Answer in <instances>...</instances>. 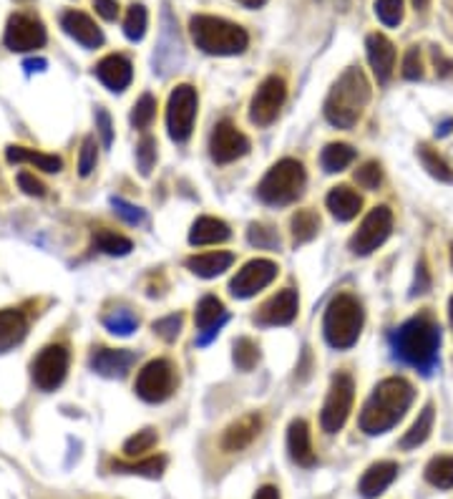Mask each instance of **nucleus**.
<instances>
[{
	"mask_svg": "<svg viewBox=\"0 0 453 499\" xmlns=\"http://www.w3.org/2000/svg\"><path fill=\"white\" fill-rule=\"evenodd\" d=\"M413 397H416L413 386L400 376H391V379L380 381L360 412V429L368 437H378V434L391 431L406 416L410 404H413Z\"/></svg>",
	"mask_w": 453,
	"mask_h": 499,
	"instance_id": "obj_1",
	"label": "nucleus"
},
{
	"mask_svg": "<svg viewBox=\"0 0 453 499\" xmlns=\"http://www.w3.org/2000/svg\"><path fill=\"white\" fill-rule=\"evenodd\" d=\"M395 358L403 364L418 368L421 373H433L439 366V348H441V325L428 318V315H416L400 325L391 336Z\"/></svg>",
	"mask_w": 453,
	"mask_h": 499,
	"instance_id": "obj_2",
	"label": "nucleus"
},
{
	"mask_svg": "<svg viewBox=\"0 0 453 499\" xmlns=\"http://www.w3.org/2000/svg\"><path fill=\"white\" fill-rule=\"evenodd\" d=\"M370 102V84L360 69H348L325 99V119L337 129H352Z\"/></svg>",
	"mask_w": 453,
	"mask_h": 499,
	"instance_id": "obj_3",
	"label": "nucleus"
},
{
	"mask_svg": "<svg viewBox=\"0 0 453 499\" xmlns=\"http://www.w3.org/2000/svg\"><path fill=\"white\" fill-rule=\"evenodd\" d=\"M190 30L197 48H202L209 56H237L249 45L247 30L217 15H194Z\"/></svg>",
	"mask_w": 453,
	"mask_h": 499,
	"instance_id": "obj_4",
	"label": "nucleus"
},
{
	"mask_svg": "<svg viewBox=\"0 0 453 499\" xmlns=\"http://www.w3.org/2000/svg\"><path fill=\"white\" fill-rule=\"evenodd\" d=\"M363 323H366L363 306L352 295L340 293L330 300V306L325 310L322 333L333 348L348 351L358 343V338L363 333Z\"/></svg>",
	"mask_w": 453,
	"mask_h": 499,
	"instance_id": "obj_5",
	"label": "nucleus"
},
{
	"mask_svg": "<svg viewBox=\"0 0 453 499\" xmlns=\"http://www.w3.org/2000/svg\"><path fill=\"white\" fill-rule=\"evenodd\" d=\"M305 167L297 160L278 162L257 184V197L264 205H293L305 190Z\"/></svg>",
	"mask_w": 453,
	"mask_h": 499,
	"instance_id": "obj_6",
	"label": "nucleus"
},
{
	"mask_svg": "<svg viewBox=\"0 0 453 499\" xmlns=\"http://www.w3.org/2000/svg\"><path fill=\"white\" fill-rule=\"evenodd\" d=\"M197 88L190 84H179V86L169 94V103H166V129L169 136L176 144H184L191 136L194 129V119H197Z\"/></svg>",
	"mask_w": 453,
	"mask_h": 499,
	"instance_id": "obj_7",
	"label": "nucleus"
},
{
	"mask_svg": "<svg viewBox=\"0 0 453 499\" xmlns=\"http://www.w3.org/2000/svg\"><path fill=\"white\" fill-rule=\"evenodd\" d=\"M352 401H355V383L348 373H337L330 381V391L325 398V406L320 413V424L328 434H337L348 416H351Z\"/></svg>",
	"mask_w": 453,
	"mask_h": 499,
	"instance_id": "obj_8",
	"label": "nucleus"
},
{
	"mask_svg": "<svg viewBox=\"0 0 453 499\" xmlns=\"http://www.w3.org/2000/svg\"><path fill=\"white\" fill-rule=\"evenodd\" d=\"M393 233V212L388 207H376L366 215V220L360 222V227L355 230V235L351 237V250L352 255L366 258L391 237Z\"/></svg>",
	"mask_w": 453,
	"mask_h": 499,
	"instance_id": "obj_9",
	"label": "nucleus"
},
{
	"mask_svg": "<svg viewBox=\"0 0 453 499\" xmlns=\"http://www.w3.org/2000/svg\"><path fill=\"white\" fill-rule=\"evenodd\" d=\"M176 376L174 366L166 358L149 361L147 366L139 371L136 376V394L144 398L147 404H161L174 394Z\"/></svg>",
	"mask_w": 453,
	"mask_h": 499,
	"instance_id": "obj_10",
	"label": "nucleus"
},
{
	"mask_svg": "<svg viewBox=\"0 0 453 499\" xmlns=\"http://www.w3.org/2000/svg\"><path fill=\"white\" fill-rule=\"evenodd\" d=\"M287 99V84L282 76H267L255 91L249 103V121L257 127H270L278 119L282 103Z\"/></svg>",
	"mask_w": 453,
	"mask_h": 499,
	"instance_id": "obj_11",
	"label": "nucleus"
},
{
	"mask_svg": "<svg viewBox=\"0 0 453 499\" xmlns=\"http://www.w3.org/2000/svg\"><path fill=\"white\" fill-rule=\"evenodd\" d=\"M69 371V351L63 346H45L44 351L36 356V361L30 364V376L33 383L41 391H53L59 389Z\"/></svg>",
	"mask_w": 453,
	"mask_h": 499,
	"instance_id": "obj_12",
	"label": "nucleus"
},
{
	"mask_svg": "<svg viewBox=\"0 0 453 499\" xmlns=\"http://www.w3.org/2000/svg\"><path fill=\"white\" fill-rule=\"evenodd\" d=\"M275 278H278V265L272 260L257 258V260H249L247 265H242V270L230 282V293L245 300V298H252V295L264 290Z\"/></svg>",
	"mask_w": 453,
	"mask_h": 499,
	"instance_id": "obj_13",
	"label": "nucleus"
},
{
	"mask_svg": "<svg viewBox=\"0 0 453 499\" xmlns=\"http://www.w3.org/2000/svg\"><path fill=\"white\" fill-rule=\"evenodd\" d=\"M5 45L15 51V53H26V51H36L45 44V29L38 18L26 13L11 15L8 26H5V36H3Z\"/></svg>",
	"mask_w": 453,
	"mask_h": 499,
	"instance_id": "obj_14",
	"label": "nucleus"
},
{
	"mask_svg": "<svg viewBox=\"0 0 453 499\" xmlns=\"http://www.w3.org/2000/svg\"><path fill=\"white\" fill-rule=\"evenodd\" d=\"M249 151V139L234 127L232 121H220L209 136V154L217 164L237 162Z\"/></svg>",
	"mask_w": 453,
	"mask_h": 499,
	"instance_id": "obj_15",
	"label": "nucleus"
},
{
	"mask_svg": "<svg viewBox=\"0 0 453 499\" xmlns=\"http://www.w3.org/2000/svg\"><path fill=\"white\" fill-rule=\"evenodd\" d=\"M297 308H300L297 290L285 288L278 295H272L263 308L257 310L255 321L260 325H290L297 318Z\"/></svg>",
	"mask_w": 453,
	"mask_h": 499,
	"instance_id": "obj_16",
	"label": "nucleus"
},
{
	"mask_svg": "<svg viewBox=\"0 0 453 499\" xmlns=\"http://www.w3.org/2000/svg\"><path fill=\"white\" fill-rule=\"evenodd\" d=\"M194 321H197V331H199V346H206L212 338L220 333L222 325L227 323V310L222 306L220 298L205 295L197 306Z\"/></svg>",
	"mask_w": 453,
	"mask_h": 499,
	"instance_id": "obj_17",
	"label": "nucleus"
},
{
	"mask_svg": "<svg viewBox=\"0 0 453 499\" xmlns=\"http://www.w3.org/2000/svg\"><path fill=\"white\" fill-rule=\"evenodd\" d=\"M366 48L370 69L378 78V84H388L395 69V45L383 33H370L366 38Z\"/></svg>",
	"mask_w": 453,
	"mask_h": 499,
	"instance_id": "obj_18",
	"label": "nucleus"
},
{
	"mask_svg": "<svg viewBox=\"0 0 453 499\" xmlns=\"http://www.w3.org/2000/svg\"><path fill=\"white\" fill-rule=\"evenodd\" d=\"M96 76H99V81L109 91L121 94L124 88H129L133 78L132 61L126 59V56H121V53H111V56H106V59L96 63Z\"/></svg>",
	"mask_w": 453,
	"mask_h": 499,
	"instance_id": "obj_19",
	"label": "nucleus"
},
{
	"mask_svg": "<svg viewBox=\"0 0 453 499\" xmlns=\"http://www.w3.org/2000/svg\"><path fill=\"white\" fill-rule=\"evenodd\" d=\"M136 364V353L126 348H101L91 356V368L106 379H121L126 376Z\"/></svg>",
	"mask_w": 453,
	"mask_h": 499,
	"instance_id": "obj_20",
	"label": "nucleus"
},
{
	"mask_svg": "<svg viewBox=\"0 0 453 499\" xmlns=\"http://www.w3.org/2000/svg\"><path fill=\"white\" fill-rule=\"evenodd\" d=\"M61 29L66 30L76 44H81L84 48H99L103 44L101 29L81 11H66L61 15Z\"/></svg>",
	"mask_w": 453,
	"mask_h": 499,
	"instance_id": "obj_21",
	"label": "nucleus"
},
{
	"mask_svg": "<svg viewBox=\"0 0 453 499\" xmlns=\"http://www.w3.org/2000/svg\"><path fill=\"white\" fill-rule=\"evenodd\" d=\"M260 429H263V416H260V413H247V416H242L239 421H234V424L224 431V437H222V449H224V452H242V449H247L249 444L257 439Z\"/></svg>",
	"mask_w": 453,
	"mask_h": 499,
	"instance_id": "obj_22",
	"label": "nucleus"
},
{
	"mask_svg": "<svg viewBox=\"0 0 453 499\" xmlns=\"http://www.w3.org/2000/svg\"><path fill=\"white\" fill-rule=\"evenodd\" d=\"M287 452H290V459H293L297 467H315L318 456H315V449H312V439H310V426L303 419H295L290 429H287Z\"/></svg>",
	"mask_w": 453,
	"mask_h": 499,
	"instance_id": "obj_23",
	"label": "nucleus"
},
{
	"mask_svg": "<svg viewBox=\"0 0 453 499\" xmlns=\"http://www.w3.org/2000/svg\"><path fill=\"white\" fill-rule=\"evenodd\" d=\"M395 477H398V464H395V462H378V464H373V467L363 474L358 489H360V495L366 499H376L378 495H383L388 487L393 485Z\"/></svg>",
	"mask_w": 453,
	"mask_h": 499,
	"instance_id": "obj_24",
	"label": "nucleus"
},
{
	"mask_svg": "<svg viewBox=\"0 0 453 499\" xmlns=\"http://www.w3.org/2000/svg\"><path fill=\"white\" fill-rule=\"evenodd\" d=\"M328 209L333 212V217L340 222H351L358 217V212L363 209V197L351 187H336L325 200Z\"/></svg>",
	"mask_w": 453,
	"mask_h": 499,
	"instance_id": "obj_25",
	"label": "nucleus"
},
{
	"mask_svg": "<svg viewBox=\"0 0 453 499\" xmlns=\"http://www.w3.org/2000/svg\"><path fill=\"white\" fill-rule=\"evenodd\" d=\"M26 331H28V321L20 310H0V353L18 346L26 338Z\"/></svg>",
	"mask_w": 453,
	"mask_h": 499,
	"instance_id": "obj_26",
	"label": "nucleus"
},
{
	"mask_svg": "<svg viewBox=\"0 0 453 499\" xmlns=\"http://www.w3.org/2000/svg\"><path fill=\"white\" fill-rule=\"evenodd\" d=\"M232 230L227 222L217 220V217H199V220L191 225L190 230V242L191 245H217L230 240Z\"/></svg>",
	"mask_w": 453,
	"mask_h": 499,
	"instance_id": "obj_27",
	"label": "nucleus"
},
{
	"mask_svg": "<svg viewBox=\"0 0 453 499\" xmlns=\"http://www.w3.org/2000/svg\"><path fill=\"white\" fill-rule=\"evenodd\" d=\"M232 263V252H205V255H191L187 260V267L199 278H217L224 270H230Z\"/></svg>",
	"mask_w": 453,
	"mask_h": 499,
	"instance_id": "obj_28",
	"label": "nucleus"
},
{
	"mask_svg": "<svg viewBox=\"0 0 453 499\" xmlns=\"http://www.w3.org/2000/svg\"><path fill=\"white\" fill-rule=\"evenodd\" d=\"M433 421H436V412H433V404H425L424 412L418 413V419L413 421L409 431H406V437L400 439V449H416V446H421L428 437H431V431H433Z\"/></svg>",
	"mask_w": 453,
	"mask_h": 499,
	"instance_id": "obj_29",
	"label": "nucleus"
},
{
	"mask_svg": "<svg viewBox=\"0 0 453 499\" xmlns=\"http://www.w3.org/2000/svg\"><path fill=\"white\" fill-rule=\"evenodd\" d=\"M5 160L11 164L30 162L44 172H61V167H63L61 157H56V154H41V151H33V149L26 147H8L5 149Z\"/></svg>",
	"mask_w": 453,
	"mask_h": 499,
	"instance_id": "obj_30",
	"label": "nucleus"
},
{
	"mask_svg": "<svg viewBox=\"0 0 453 499\" xmlns=\"http://www.w3.org/2000/svg\"><path fill=\"white\" fill-rule=\"evenodd\" d=\"M290 230H293L295 245H305L310 240H315L320 233V217L312 209H300L295 212L290 220Z\"/></svg>",
	"mask_w": 453,
	"mask_h": 499,
	"instance_id": "obj_31",
	"label": "nucleus"
},
{
	"mask_svg": "<svg viewBox=\"0 0 453 499\" xmlns=\"http://www.w3.org/2000/svg\"><path fill=\"white\" fill-rule=\"evenodd\" d=\"M352 160H355V149H352L351 144H328L320 154L322 169H325L328 175H336V172L348 169L352 164Z\"/></svg>",
	"mask_w": 453,
	"mask_h": 499,
	"instance_id": "obj_32",
	"label": "nucleus"
},
{
	"mask_svg": "<svg viewBox=\"0 0 453 499\" xmlns=\"http://www.w3.org/2000/svg\"><path fill=\"white\" fill-rule=\"evenodd\" d=\"M111 467L121 474H139V477H149V479H159L166 470V459L164 456H149L142 462H114Z\"/></svg>",
	"mask_w": 453,
	"mask_h": 499,
	"instance_id": "obj_33",
	"label": "nucleus"
},
{
	"mask_svg": "<svg viewBox=\"0 0 453 499\" xmlns=\"http://www.w3.org/2000/svg\"><path fill=\"white\" fill-rule=\"evenodd\" d=\"M425 482L439 489H451L453 487V456H433L425 464Z\"/></svg>",
	"mask_w": 453,
	"mask_h": 499,
	"instance_id": "obj_34",
	"label": "nucleus"
},
{
	"mask_svg": "<svg viewBox=\"0 0 453 499\" xmlns=\"http://www.w3.org/2000/svg\"><path fill=\"white\" fill-rule=\"evenodd\" d=\"M418 160H421L424 169L433 176V179L446 182V184H453V169L449 167V162L441 157L439 151H433L428 144H421V147H418Z\"/></svg>",
	"mask_w": 453,
	"mask_h": 499,
	"instance_id": "obj_35",
	"label": "nucleus"
},
{
	"mask_svg": "<svg viewBox=\"0 0 453 499\" xmlns=\"http://www.w3.org/2000/svg\"><path fill=\"white\" fill-rule=\"evenodd\" d=\"M103 325L109 328V333L114 336H132L133 331L139 328V318L133 315L132 310H114L103 318Z\"/></svg>",
	"mask_w": 453,
	"mask_h": 499,
	"instance_id": "obj_36",
	"label": "nucleus"
},
{
	"mask_svg": "<svg viewBox=\"0 0 453 499\" xmlns=\"http://www.w3.org/2000/svg\"><path fill=\"white\" fill-rule=\"evenodd\" d=\"M96 248L101 250V252H106V255H129L133 250L132 240L124 235H117V233H109V230H99L96 233Z\"/></svg>",
	"mask_w": 453,
	"mask_h": 499,
	"instance_id": "obj_37",
	"label": "nucleus"
},
{
	"mask_svg": "<svg viewBox=\"0 0 453 499\" xmlns=\"http://www.w3.org/2000/svg\"><path fill=\"white\" fill-rule=\"evenodd\" d=\"M260 361V348L252 338H237L234 340V364L239 371H252Z\"/></svg>",
	"mask_w": 453,
	"mask_h": 499,
	"instance_id": "obj_38",
	"label": "nucleus"
},
{
	"mask_svg": "<svg viewBox=\"0 0 453 499\" xmlns=\"http://www.w3.org/2000/svg\"><path fill=\"white\" fill-rule=\"evenodd\" d=\"M147 23H149L147 8L139 5V3L132 5L129 13H126V18H124V33H126V38H129V41H142L144 33H147Z\"/></svg>",
	"mask_w": 453,
	"mask_h": 499,
	"instance_id": "obj_39",
	"label": "nucleus"
},
{
	"mask_svg": "<svg viewBox=\"0 0 453 499\" xmlns=\"http://www.w3.org/2000/svg\"><path fill=\"white\" fill-rule=\"evenodd\" d=\"M154 119H157V99L151 94H144L139 102L133 103L132 124L136 129H149Z\"/></svg>",
	"mask_w": 453,
	"mask_h": 499,
	"instance_id": "obj_40",
	"label": "nucleus"
},
{
	"mask_svg": "<svg viewBox=\"0 0 453 499\" xmlns=\"http://www.w3.org/2000/svg\"><path fill=\"white\" fill-rule=\"evenodd\" d=\"M247 240H249V245H255V248H263V250H278L279 248L278 230H272V227H267V225H257V222H252V225H249Z\"/></svg>",
	"mask_w": 453,
	"mask_h": 499,
	"instance_id": "obj_41",
	"label": "nucleus"
},
{
	"mask_svg": "<svg viewBox=\"0 0 453 499\" xmlns=\"http://www.w3.org/2000/svg\"><path fill=\"white\" fill-rule=\"evenodd\" d=\"M154 446H157V431L154 429H142V431L133 434L132 439H126L124 452H126V456H142L149 449H154Z\"/></svg>",
	"mask_w": 453,
	"mask_h": 499,
	"instance_id": "obj_42",
	"label": "nucleus"
},
{
	"mask_svg": "<svg viewBox=\"0 0 453 499\" xmlns=\"http://www.w3.org/2000/svg\"><path fill=\"white\" fill-rule=\"evenodd\" d=\"M136 164L142 169V175H151L154 164H157V139L154 136H142L139 147H136Z\"/></svg>",
	"mask_w": 453,
	"mask_h": 499,
	"instance_id": "obj_43",
	"label": "nucleus"
},
{
	"mask_svg": "<svg viewBox=\"0 0 453 499\" xmlns=\"http://www.w3.org/2000/svg\"><path fill=\"white\" fill-rule=\"evenodd\" d=\"M376 15L385 26H398L403 20V0H376Z\"/></svg>",
	"mask_w": 453,
	"mask_h": 499,
	"instance_id": "obj_44",
	"label": "nucleus"
},
{
	"mask_svg": "<svg viewBox=\"0 0 453 499\" xmlns=\"http://www.w3.org/2000/svg\"><path fill=\"white\" fill-rule=\"evenodd\" d=\"M96 162H99V151H96V139L93 136H86L84 144H81V154H78V175L88 176L93 169H96Z\"/></svg>",
	"mask_w": 453,
	"mask_h": 499,
	"instance_id": "obj_45",
	"label": "nucleus"
},
{
	"mask_svg": "<svg viewBox=\"0 0 453 499\" xmlns=\"http://www.w3.org/2000/svg\"><path fill=\"white\" fill-rule=\"evenodd\" d=\"M355 182L363 187V190H378L380 182H383V169L378 162H366L358 172H355Z\"/></svg>",
	"mask_w": 453,
	"mask_h": 499,
	"instance_id": "obj_46",
	"label": "nucleus"
},
{
	"mask_svg": "<svg viewBox=\"0 0 453 499\" xmlns=\"http://www.w3.org/2000/svg\"><path fill=\"white\" fill-rule=\"evenodd\" d=\"M424 76V61H421V51L418 45H413L406 51V59H403V78L409 81H418Z\"/></svg>",
	"mask_w": 453,
	"mask_h": 499,
	"instance_id": "obj_47",
	"label": "nucleus"
},
{
	"mask_svg": "<svg viewBox=\"0 0 453 499\" xmlns=\"http://www.w3.org/2000/svg\"><path fill=\"white\" fill-rule=\"evenodd\" d=\"M154 331H157L164 340H176L179 331H182V315H179V313H172V315H166V318H159V321L154 323Z\"/></svg>",
	"mask_w": 453,
	"mask_h": 499,
	"instance_id": "obj_48",
	"label": "nucleus"
},
{
	"mask_svg": "<svg viewBox=\"0 0 453 499\" xmlns=\"http://www.w3.org/2000/svg\"><path fill=\"white\" fill-rule=\"evenodd\" d=\"M111 205L117 209V215L121 220H126L129 225H136V222L144 220V209L136 205H129V202H124V200H111Z\"/></svg>",
	"mask_w": 453,
	"mask_h": 499,
	"instance_id": "obj_49",
	"label": "nucleus"
},
{
	"mask_svg": "<svg viewBox=\"0 0 453 499\" xmlns=\"http://www.w3.org/2000/svg\"><path fill=\"white\" fill-rule=\"evenodd\" d=\"M96 129H99L103 147H111V142H114V124H111V117H109L106 109H96Z\"/></svg>",
	"mask_w": 453,
	"mask_h": 499,
	"instance_id": "obj_50",
	"label": "nucleus"
},
{
	"mask_svg": "<svg viewBox=\"0 0 453 499\" xmlns=\"http://www.w3.org/2000/svg\"><path fill=\"white\" fill-rule=\"evenodd\" d=\"M18 184H20V190L26 192V194H30V197H44L45 194L44 184L33 175H28V172H20V175H18Z\"/></svg>",
	"mask_w": 453,
	"mask_h": 499,
	"instance_id": "obj_51",
	"label": "nucleus"
},
{
	"mask_svg": "<svg viewBox=\"0 0 453 499\" xmlns=\"http://www.w3.org/2000/svg\"><path fill=\"white\" fill-rule=\"evenodd\" d=\"M93 5H96V13L106 20H114L118 15V0H93Z\"/></svg>",
	"mask_w": 453,
	"mask_h": 499,
	"instance_id": "obj_52",
	"label": "nucleus"
},
{
	"mask_svg": "<svg viewBox=\"0 0 453 499\" xmlns=\"http://www.w3.org/2000/svg\"><path fill=\"white\" fill-rule=\"evenodd\" d=\"M416 270H418V273H416V285H413V295L425 293L431 282H428V273H425V263H424V260L418 263V267H416Z\"/></svg>",
	"mask_w": 453,
	"mask_h": 499,
	"instance_id": "obj_53",
	"label": "nucleus"
},
{
	"mask_svg": "<svg viewBox=\"0 0 453 499\" xmlns=\"http://www.w3.org/2000/svg\"><path fill=\"white\" fill-rule=\"evenodd\" d=\"M433 63L439 66L436 71H439L441 76H449V74H451V71H453V61L446 59L441 48H433Z\"/></svg>",
	"mask_w": 453,
	"mask_h": 499,
	"instance_id": "obj_54",
	"label": "nucleus"
},
{
	"mask_svg": "<svg viewBox=\"0 0 453 499\" xmlns=\"http://www.w3.org/2000/svg\"><path fill=\"white\" fill-rule=\"evenodd\" d=\"M255 499H279V489H278V487H272V485H264V487H260V489H257Z\"/></svg>",
	"mask_w": 453,
	"mask_h": 499,
	"instance_id": "obj_55",
	"label": "nucleus"
},
{
	"mask_svg": "<svg viewBox=\"0 0 453 499\" xmlns=\"http://www.w3.org/2000/svg\"><path fill=\"white\" fill-rule=\"evenodd\" d=\"M26 69H28L30 74H33V71H44V69H45V61H44V59H38V61H26Z\"/></svg>",
	"mask_w": 453,
	"mask_h": 499,
	"instance_id": "obj_56",
	"label": "nucleus"
},
{
	"mask_svg": "<svg viewBox=\"0 0 453 499\" xmlns=\"http://www.w3.org/2000/svg\"><path fill=\"white\" fill-rule=\"evenodd\" d=\"M237 3H242V5H247V8H260L267 0H237Z\"/></svg>",
	"mask_w": 453,
	"mask_h": 499,
	"instance_id": "obj_57",
	"label": "nucleus"
},
{
	"mask_svg": "<svg viewBox=\"0 0 453 499\" xmlns=\"http://www.w3.org/2000/svg\"><path fill=\"white\" fill-rule=\"evenodd\" d=\"M451 127H453V121H451V119H449V121H443V124H441V132H439V136H446V134L451 132Z\"/></svg>",
	"mask_w": 453,
	"mask_h": 499,
	"instance_id": "obj_58",
	"label": "nucleus"
},
{
	"mask_svg": "<svg viewBox=\"0 0 453 499\" xmlns=\"http://www.w3.org/2000/svg\"><path fill=\"white\" fill-rule=\"evenodd\" d=\"M428 3H431V0H413V8H416V11H425Z\"/></svg>",
	"mask_w": 453,
	"mask_h": 499,
	"instance_id": "obj_59",
	"label": "nucleus"
},
{
	"mask_svg": "<svg viewBox=\"0 0 453 499\" xmlns=\"http://www.w3.org/2000/svg\"><path fill=\"white\" fill-rule=\"evenodd\" d=\"M449 315H451V328H453V298L451 303H449Z\"/></svg>",
	"mask_w": 453,
	"mask_h": 499,
	"instance_id": "obj_60",
	"label": "nucleus"
},
{
	"mask_svg": "<svg viewBox=\"0 0 453 499\" xmlns=\"http://www.w3.org/2000/svg\"><path fill=\"white\" fill-rule=\"evenodd\" d=\"M451 265H453V242H451Z\"/></svg>",
	"mask_w": 453,
	"mask_h": 499,
	"instance_id": "obj_61",
	"label": "nucleus"
}]
</instances>
